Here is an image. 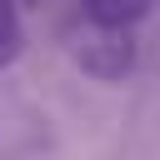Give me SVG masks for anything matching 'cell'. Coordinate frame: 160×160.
<instances>
[{
    "label": "cell",
    "instance_id": "obj_1",
    "mask_svg": "<svg viewBox=\"0 0 160 160\" xmlns=\"http://www.w3.org/2000/svg\"><path fill=\"white\" fill-rule=\"evenodd\" d=\"M75 60L95 80H120L135 65V40H130V30H100V25H90L80 35V45H75Z\"/></svg>",
    "mask_w": 160,
    "mask_h": 160
},
{
    "label": "cell",
    "instance_id": "obj_2",
    "mask_svg": "<svg viewBox=\"0 0 160 160\" xmlns=\"http://www.w3.org/2000/svg\"><path fill=\"white\" fill-rule=\"evenodd\" d=\"M150 10L155 0H80V15L100 30H135Z\"/></svg>",
    "mask_w": 160,
    "mask_h": 160
},
{
    "label": "cell",
    "instance_id": "obj_3",
    "mask_svg": "<svg viewBox=\"0 0 160 160\" xmlns=\"http://www.w3.org/2000/svg\"><path fill=\"white\" fill-rule=\"evenodd\" d=\"M25 50V20L15 0H0V70H10Z\"/></svg>",
    "mask_w": 160,
    "mask_h": 160
},
{
    "label": "cell",
    "instance_id": "obj_4",
    "mask_svg": "<svg viewBox=\"0 0 160 160\" xmlns=\"http://www.w3.org/2000/svg\"><path fill=\"white\" fill-rule=\"evenodd\" d=\"M15 5H45V0H15Z\"/></svg>",
    "mask_w": 160,
    "mask_h": 160
}]
</instances>
